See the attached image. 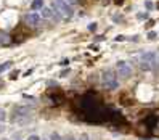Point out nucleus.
<instances>
[{"mask_svg":"<svg viewBox=\"0 0 159 140\" xmlns=\"http://www.w3.org/2000/svg\"><path fill=\"white\" fill-rule=\"evenodd\" d=\"M5 119H7V114H5L3 109H0V122H3Z\"/></svg>","mask_w":159,"mask_h":140,"instance_id":"dca6fc26","label":"nucleus"},{"mask_svg":"<svg viewBox=\"0 0 159 140\" xmlns=\"http://www.w3.org/2000/svg\"><path fill=\"white\" fill-rule=\"evenodd\" d=\"M24 24H26L27 27H37L40 23H42V16H40V13L37 11H29L24 15Z\"/></svg>","mask_w":159,"mask_h":140,"instance_id":"20e7f679","label":"nucleus"},{"mask_svg":"<svg viewBox=\"0 0 159 140\" xmlns=\"http://www.w3.org/2000/svg\"><path fill=\"white\" fill-rule=\"evenodd\" d=\"M3 129H5V127H3V126H0V132H2V130H3Z\"/></svg>","mask_w":159,"mask_h":140,"instance_id":"a878e982","label":"nucleus"},{"mask_svg":"<svg viewBox=\"0 0 159 140\" xmlns=\"http://www.w3.org/2000/svg\"><path fill=\"white\" fill-rule=\"evenodd\" d=\"M10 35L7 34V32H2L0 31V45H7V43H10Z\"/></svg>","mask_w":159,"mask_h":140,"instance_id":"1a4fd4ad","label":"nucleus"},{"mask_svg":"<svg viewBox=\"0 0 159 140\" xmlns=\"http://www.w3.org/2000/svg\"><path fill=\"white\" fill-rule=\"evenodd\" d=\"M53 3L56 5V8L61 11L63 18H71V16L74 15V8L68 3L66 0H53Z\"/></svg>","mask_w":159,"mask_h":140,"instance_id":"423d86ee","label":"nucleus"},{"mask_svg":"<svg viewBox=\"0 0 159 140\" xmlns=\"http://www.w3.org/2000/svg\"><path fill=\"white\" fill-rule=\"evenodd\" d=\"M27 140H40V137L34 134V135H29V139H27Z\"/></svg>","mask_w":159,"mask_h":140,"instance_id":"412c9836","label":"nucleus"},{"mask_svg":"<svg viewBox=\"0 0 159 140\" xmlns=\"http://www.w3.org/2000/svg\"><path fill=\"white\" fill-rule=\"evenodd\" d=\"M77 140H89V135H87V134H82V135L79 137Z\"/></svg>","mask_w":159,"mask_h":140,"instance_id":"5701e85b","label":"nucleus"},{"mask_svg":"<svg viewBox=\"0 0 159 140\" xmlns=\"http://www.w3.org/2000/svg\"><path fill=\"white\" fill-rule=\"evenodd\" d=\"M145 7H146V10H153V7H154V5H153L151 0H145Z\"/></svg>","mask_w":159,"mask_h":140,"instance_id":"4468645a","label":"nucleus"},{"mask_svg":"<svg viewBox=\"0 0 159 140\" xmlns=\"http://www.w3.org/2000/svg\"><path fill=\"white\" fill-rule=\"evenodd\" d=\"M60 65H61V66H68V65H69V60H61Z\"/></svg>","mask_w":159,"mask_h":140,"instance_id":"aec40b11","label":"nucleus"},{"mask_svg":"<svg viewBox=\"0 0 159 140\" xmlns=\"http://www.w3.org/2000/svg\"><path fill=\"white\" fill-rule=\"evenodd\" d=\"M116 73L119 77L122 79H129L132 76V66L127 61H117L116 63Z\"/></svg>","mask_w":159,"mask_h":140,"instance_id":"39448f33","label":"nucleus"},{"mask_svg":"<svg viewBox=\"0 0 159 140\" xmlns=\"http://www.w3.org/2000/svg\"><path fill=\"white\" fill-rule=\"evenodd\" d=\"M138 63L143 71H154L159 66V58L156 55V52H145V53L140 55Z\"/></svg>","mask_w":159,"mask_h":140,"instance_id":"f257e3e1","label":"nucleus"},{"mask_svg":"<svg viewBox=\"0 0 159 140\" xmlns=\"http://www.w3.org/2000/svg\"><path fill=\"white\" fill-rule=\"evenodd\" d=\"M48 98H50V101H51V103H55V105H61L63 101H64V95H63L61 92H58V90L50 92V93H48Z\"/></svg>","mask_w":159,"mask_h":140,"instance_id":"0eeeda50","label":"nucleus"},{"mask_svg":"<svg viewBox=\"0 0 159 140\" xmlns=\"http://www.w3.org/2000/svg\"><path fill=\"white\" fill-rule=\"evenodd\" d=\"M48 140H63V137L60 135L58 132H51V134H50V139H48Z\"/></svg>","mask_w":159,"mask_h":140,"instance_id":"f8f14e48","label":"nucleus"},{"mask_svg":"<svg viewBox=\"0 0 159 140\" xmlns=\"http://www.w3.org/2000/svg\"><path fill=\"white\" fill-rule=\"evenodd\" d=\"M32 109H34V105H16L13 106L11 111V121L15 122H24V121L29 119Z\"/></svg>","mask_w":159,"mask_h":140,"instance_id":"f03ea898","label":"nucleus"},{"mask_svg":"<svg viewBox=\"0 0 159 140\" xmlns=\"http://www.w3.org/2000/svg\"><path fill=\"white\" fill-rule=\"evenodd\" d=\"M129 40H132V42H138V35H133V37H130Z\"/></svg>","mask_w":159,"mask_h":140,"instance_id":"393cba45","label":"nucleus"},{"mask_svg":"<svg viewBox=\"0 0 159 140\" xmlns=\"http://www.w3.org/2000/svg\"><path fill=\"white\" fill-rule=\"evenodd\" d=\"M148 13H138V15H137V18H138V20H148Z\"/></svg>","mask_w":159,"mask_h":140,"instance_id":"2eb2a0df","label":"nucleus"},{"mask_svg":"<svg viewBox=\"0 0 159 140\" xmlns=\"http://www.w3.org/2000/svg\"><path fill=\"white\" fill-rule=\"evenodd\" d=\"M101 82H103V86H105L108 90L117 89V87H119V77H117L116 69L108 68V69L103 71V74H101Z\"/></svg>","mask_w":159,"mask_h":140,"instance_id":"7ed1b4c3","label":"nucleus"},{"mask_svg":"<svg viewBox=\"0 0 159 140\" xmlns=\"http://www.w3.org/2000/svg\"><path fill=\"white\" fill-rule=\"evenodd\" d=\"M114 40H116V42H124V40H125V37H124V35H117V37H116Z\"/></svg>","mask_w":159,"mask_h":140,"instance_id":"6ab92c4d","label":"nucleus"},{"mask_svg":"<svg viewBox=\"0 0 159 140\" xmlns=\"http://www.w3.org/2000/svg\"><path fill=\"white\" fill-rule=\"evenodd\" d=\"M156 35H158V34H156L154 31H149V32H148V39H156Z\"/></svg>","mask_w":159,"mask_h":140,"instance_id":"a211bd4d","label":"nucleus"},{"mask_svg":"<svg viewBox=\"0 0 159 140\" xmlns=\"http://www.w3.org/2000/svg\"><path fill=\"white\" fill-rule=\"evenodd\" d=\"M97 27H98V24H97V23H90L89 26H87V29H89L90 32H95V31H97Z\"/></svg>","mask_w":159,"mask_h":140,"instance_id":"ddd939ff","label":"nucleus"},{"mask_svg":"<svg viewBox=\"0 0 159 140\" xmlns=\"http://www.w3.org/2000/svg\"><path fill=\"white\" fill-rule=\"evenodd\" d=\"M66 2H68V3H69V5H71V7H74V5L77 3L79 0H66Z\"/></svg>","mask_w":159,"mask_h":140,"instance_id":"b1692460","label":"nucleus"},{"mask_svg":"<svg viewBox=\"0 0 159 140\" xmlns=\"http://www.w3.org/2000/svg\"><path fill=\"white\" fill-rule=\"evenodd\" d=\"M140 140H153V139H140Z\"/></svg>","mask_w":159,"mask_h":140,"instance_id":"bb28decb","label":"nucleus"},{"mask_svg":"<svg viewBox=\"0 0 159 140\" xmlns=\"http://www.w3.org/2000/svg\"><path fill=\"white\" fill-rule=\"evenodd\" d=\"M11 65H13V61H5L3 65H0V73H3V71H7L8 68H11Z\"/></svg>","mask_w":159,"mask_h":140,"instance_id":"9b49d317","label":"nucleus"},{"mask_svg":"<svg viewBox=\"0 0 159 140\" xmlns=\"http://www.w3.org/2000/svg\"><path fill=\"white\" fill-rule=\"evenodd\" d=\"M18 74H20V71H13L10 77H11V79H16V77H18Z\"/></svg>","mask_w":159,"mask_h":140,"instance_id":"4be33fe9","label":"nucleus"},{"mask_svg":"<svg viewBox=\"0 0 159 140\" xmlns=\"http://www.w3.org/2000/svg\"><path fill=\"white\" fill-rule=\"evenodd\" d=\"M40 16L45 18V20L53 18V10H51V7H42V10H40Z\"/></svg>","mask_w":159,"mask_h":140,"instance_id":"6e6552de","label":"nucleus"},{"mask_svg":"<svg viewBox=\"0 0 159 140\" xmlns=\"http://www.w3.org/2000/svg\"><path fill=\"white\" fill-rule=\"evenodd\" d=\"M68 74H69V68H68V69H63L61 73H60V77H66Z\"/></svg>","mask_w":159,"mask_h":140,"instance_id":"f3484780","label":"nucleus"},{"mask_svg":"<svg viewBox=\"0 0 159 140\" xmlns=\"http://www.w3.org/2000/svg\"><path fill=\"white\" fill-rule=\"evenodd\" d=\"M42 7H43V0H34L31 3V10L34 11V10H42Z\"/></svg>","mask_w":159,"mask_h":140,"instance_id":"9d476101","label":"nucleus"}]
</instances>
